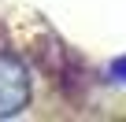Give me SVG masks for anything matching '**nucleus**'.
Segmentation results:
<instances>
[{
    "instance_id": "nucleus-1",
    "label": "nucleus",
    "mask_w": 126,
    "mask_h": 122,
    "mask_svg": "<svg viewBox=\"0 0 126 122\" xmlns=\"http://www.w3.org/2000/svg\"><path fill=\"white\" fill-rule=\"evenodd\" d=\"M30 104V70L15 55H0V118H15Z\"/></svg>"
},
{
    "instance_id": "nucleus-2",
    "label": "nucleus",
    "mask_w": 126,
    "mask_h": 122,
    "mask_svg": "<svg viewBox=\"0 0 126 122\" xmlns=\"http://www.w3.org/2000/svg\"><path fill=\"white\" fill-rule=\"evenodd\" d=\"M111 78H115L119 85H126V55H119V59H111Z\"/></svg>"
}]
</instances>
